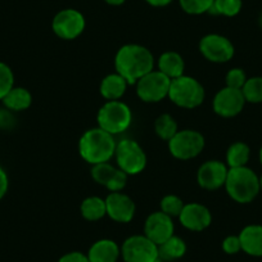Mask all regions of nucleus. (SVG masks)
I'll list each match as a JSON object with an SVG mask.
<instances>
[{
	"mask_svg": "<svg viewBox=\"0 0 262 262\" xmlns=\"http://www.w3.org/2000/svg\"><path fill=\"white\" fill-rule=\"evenodd\" d=\"M115 69L128 85L137 84L155 69V57L148 48L139 44H126L117 50Z\"/></svg>",
	"mask_w": 262,
	"mask_h": 262,
	"instance_id": "1",
	"label": "nucleus"
},
{
	"mask_svg": "<svg viewBox=\"0 0 262 262\" xmlns=\"http://www.w3.org/2000/svg\"><path fill=\"white\" fill-rule=\"evenodd\" d=\"M115 137L100 127L86 130L79 140V153L82 160L89 165L110 162L115 157Z\"/></svg>",
	"mask_w": 262,
	"mask_h": 262,
	"instance_id": "2",
	"label": "nucleus"
},
{
	"mask_svg": "<svg viewBox=\"0 0 262 262\" xmlns=\"http://www.w3.org/2000/svg\"><path fill=\"white\" fill-rule=\"evenodd\" d=\"M226 193L231 200L241 205H247L254 201L258 195L259 178L253 170L244 166V167L229 168L228 178L225 181Z\"/></svg>",
	"mask_w": 262,
	"mask_h": 262,
	"instance_id": "3",
	"label": "nucleus"
},
{
	"mask_svg": "<svg viewBox=\"0 0 262 262\" xmlns=\"http://www.w3.org/2000/svg\"><path fill=\"white\" fill-rule=\"evenodd\" d=\"M97 122L98 127L115 137L130 127L133 112L130 107L121 100H108L98 111Z\"/></svg>",
	"mask_w": 262,
	"mask_h": 262,
	"instance_id": "4",
	"label": "nucleus"
},
{
	"mask_svg": "<svg viewBox=\"0 0 262 262\" xmlns=\"http://www.w3.org/2000/svg\"><path fill=\"white\" fill-rule=\"evenodd\" d=\"M206 97L203 85L191 76H183L171 80L168 98L173 104L185 110L200 107Z\"/></svg>",
	"mask_w": 262,
	"mask_h": 262,
	"instance_id": "5",
	"label": "nucleus"
},
{
	"mask_svg": "<svg viewBox=\"0 0 262 262\" xmlns=\"http://www.w3.org/2000/svg\"><path fill=\"white\" fill-rule=\"evenodd\" d=\"M117 167L128 176L139 175L147 166V155L138 142L133 139H122L117 143L115 150Z\"/></svg>",
	"mask_w": 262,
	"mask_h": 262,
	"instance_id": "6",
	"label": "nucleus"
},
{
	"mask_svg": "<svg viewBox=\"0 0 262 262\" xmlns=\"http://www.w3.org/2000/svg\"><path fill=\"white\" fill-rule=\"evenodd\" d=\"M167 143L171 156L181 161L195 158L203 152L206 145L205 137L200 131L190 128L178 131Z\"/></svg>",
	"mask_w": 262,
	"mask_h": 262,
	"instance_id": "7",
	"label": "nucleus"
},
{
	"mask_svg": "<svg viewBox=\"0 0 262 262\" xmlns=\"http://www.w3.org/2000/svg\"><path fill=\"white\" fill-rule=\"evenodd\" d=\"M121 257L125 262H162L158 246L143 235H131L121 246Z\"/></svg>",
	"mask_w": 262,
	"mask_h": 262,
	"instance_id": "8",
	"label": "nucleus"
},
{
	"mask_svg": "<svg viewBox=\"0 0 262 262\" xmlns=\"http://www.w3.org/2000/svg\"><path fill=\"white\" fill-rule=\"evenodd\" d=\"M137 95L144 103H158L165 98H168L171 80L167 76L157 71H150L142 79L138 80Z\"/></svg>",
	"mask_w": 262,
	"mask_h": 262,
	"instance_id": "9",
	"label": "nucleus"
},
{
	"mask_svg": "<svg viewBox=\"0 0 262 262\" xmlns=\"http://www.w3.org/2000/svg\"><path fill=\"white\" fill-rule=\"evenodd\" d=\"M85 17L77 9H62L54 16L52 22L53 32L62 40H75L84 32Z\"/></svg>",
	"mask_w": 262,
	"mask_h": 262,
	"instance_id": "10",
	"label": "nucleus"
},
{
	"mask_svg": "<svg viewBox=\"0 0 262 262\" xmlns=\"http://www.w3.org/2000/svg\"><path fill=\"white\" fill-rule=\"evenodd\" d=\"M200 52L212 63H226L235 54L233 42L226 36L219 34H208L200 41Z\"/></svg>",
	"mask_w": 262,
	"mask_h": 262,
	"instance_id": "11",
	"label": "nucleus"
},
{
	"mask_svg": "<svg viewBox=\"0 0 262 262\" xmlns=\"http://www.w3.org/2000/svg\"><path fill=\"white\" fill-rule=\"evenodd\" d=\"M246 103L242 90L225 86L219 90L213 98V112L224 118L235 117L243 111Z\"/></svg>",
	"mask_w": 262,
	"mask_h": 262,
	"instance_id": "12",
	"label": "nucleus"
},
{
	"mask_svg": "<svg viewBox=\"0 0 262 262\" xmlns=\"http://www.w3.org/2000/svg\"><path fill=\"white\" fill-rule=\"evenodd\" d=\"M229 167L219 160L206 161L196 172V181L201 188L206 190H216L225 185Z\"/></svg>",
	"mask_w": 262,
	"mask_h": 262,
	"instance_id": "13",
	"label": "nucleus"
},
{
	"mask_svg": "<svg viewBox=\"0 0 262 262\" xmlns=\"http://www.w3.org/2000/svg\"><path fill=\"white\" fill-rule=\"evenodd\" d=\"M173 231H175V225L172 217L163 213L162 211L150 213L144 223V235L157 246L175 235Z\"/></svg>",
	"mask_w": 262,
	"mask_h": 262,
	"instance_id": "14",
	"label": "nucleus"
},
{
	"mask_svg": "<svg viewBox=\"0 0 262 262\" xmlns=\"http://www.w3.org/2000/svg\"><path fill=\"white\" fill-rule=\"evenodd\" d=\"M105 207L108 217L120 224L130 223L137 211L134 201L121 191H113L105 198Z\"/></svg>",
	"mask_w": 262,
	"mask_h": 262,
	"instance_id": "15",
	"label": "nucleus"
},
{
	"mask_svg": "<svg viewBox=\"0 0 262 262\" xmlns=\"http://www.w3.org/2000/svg\"><path fill=\"white\" fill-rule=\"evenodd\" d=\"M92 178L99 185L107 188L111 193L121 191L127 184V173L118 167H115L110 162L98 163L92 168Z\"/></svg>",
	"mask_w": 262,
	"mask_h": 262,
	"instance_id": "16",
	"label": "nucleus"
},
{
	"mask_svg": "<svg viewBox=\"0 0 262 262\" xmlns=\"http://www.w3.org/2000/svg\"><path fill=\"white\" fill-rule=\"evenodd\" d=\"M179 221L190 231H203L212 223V215L206 206L201 203H186L179 215Z\"/></svg>",
	"mask_w": 262,
	"mask_h": 262,
	"instance_id": "17",
	"label": "nucleus"
},
{
	"mask_svg": "<svg viewBox=\"0 0 262 262\" xmlns=\"http://www.w3.org/2000/svg\"><path fill=\"white\" fill-rule=\"evenodd\" d=\"M90 262H117L121 257V247L112 239H99L88 251Z\"/></svg>",
	"mask_w": 262,
	"mask_h": 262,
	"instance_id": "18",
	"label": "nucleus"
},
{
	"mask_svg": "<svg viewBox=\"0 0 262 262\" xmlns=\"http://www.w3.org/2000/svg\"><path fill=\"white\" fill-rule=\"evenodd\" d=\"M242 251L252 257H262V225L252 224L239 234Z\"/></svg>",
	"mask_w": 262,
	"mask_h": 262,
	"instance_id": "19",
	"label": "nucleus"
},
{
	"mask_svg": "<svg viewBox=\"0 0 262 262\" xmlns=\"http://www.w3.org/2000/svg\"><path fill=\"white\" fill-rule=\"evenodd\" d=\"M157 67L158 71L162 72L170 80H173L184 75L185 62L179 53L168 50V52L162 53L160 55V58L157 59Z\"/></svg>",
	"mask_w": 262,
	"mask_h": 262,
	"instance_id": "20",
	"label": "nucleus"
},
{
	"mask_svg": "<svg viewBox=\"0 0 262 262\" xmlns=\"http://www.w3.org/2000/svg\"><path fill=\"white\" fill-rule=\"evenodd\" d=\"M127 85L128 82L126 81L120 74H117V72L107 75V76L102 80V82H100V95H102L107 102L108 100H120L121 98L125 95Z\"/></svg>",
	"mask_w": 262,
	"mask_h": 262,
	"instance_id": "21",
	"label": "nucleus"
},
{
	"mask_svg": "<svg viewBox=\"0 0 262 262\" xmlns=\"http://www.w3.org/2000/svg\"><path fill=\"white\" fill-rule=\"evenodd\" d=\"M158 253L162 262L176 261L185 256L186 243L180 236L172 235L170 239L158 246Z\"/></svg>",
	"mask_w": 262,
	"mask_h": 262,
	"instance_id": "22",
	"label": "nucleus"
},
{
	"mask_svg": "<svg viewBox=\"0 0 262 262\" xmlns=\"http://www.w3.org/2000/svg\"><path fill=\"white\" fill-rule=\"evenodd\" d=\"M2 100L7 110L21 112V111H26L27 108H30L32 103V95L25 88L14 86Z\"/></svg>",
	"mask_w": 262,
	"mask_h": 262,
	"instance_id": "23",
	"label": "nucleus"
},
{
	"mask_svg": "<svg viewBox=\"0 0 262 262\" xmlns=\"http://www.w3.org/2000/svg\"><path fill=\"white\" fill-rule=\"evenodd\" d=\"M81 216L88 221H98L107 216V207H105V200L100 196H88L82 201L80 206Z\"/></svg>",
	"mask_w": 262,
	"mask_h": 262,
	"instance_id": "24",
	"label": "nucleus"
},
{
	"mask_svg": "<svg viewBox=\"0 0 262 262\" xmlns=\"http://www.w3.org/2000/svg\"><path fill=\"white\" fill-rule=\"evenodd\" d=\"M251 157V148L243 142L233 143L226 150V166L229 168L244 167Z\"/></svg>",
	"mask_w": 262,
	"mask_h": 262,
	"instance_id": "25",
	"label": "nucleus"
},
{
	"mask_svg": "<svg viewBox=\"0 0 262 262\" xmlns=\"http://www.w3.org/2000/svg\"><path fill=\"white\" fill-rule=\"evenodd\" d=\"M155 131L158 138L168 142V140H170L179 131L178 122H176L175 118L171 115L163 113V115L158 116L157 120H156Z\"/></svg>",
	"mask_w": 262,
	"mask_h": 262,
	"instance_id": "26",
	"label": "nucleus"
},
{
	"mask_svg": "<svg viewBox=\"0 0 262 262\" xmlns=\"http://www.w3.org/2000/svg\"><path fill=\"white\" fill-rule=\"evenodd\" d=\"M242 93H243L246 102L252 103V104L262 103V77L254 76L247 79L246 84L242 88Z\"/></svg>",
	"mask_w": 262,
	"mask_h": 262,
	"instance_id": "27",
	"label": "nucleus"
},
{
	"mask_svg": "<svg viewBox=\"0 0 262 262\" xmlns=\"http://www.w3.org/2000/svg\"><path fill=\"white\" fill-rule=\"evenodd\" d=\"M242 11V0H215L210 13L235 17Z\"/></svg>",
	"mask_w": 262,
	"mask_h": 262,
	"instance_id": "28",
	"label": "nucleus"
},
{
	"mask_svg": "<svg viewBox=\"0 0 262 262\" xmlns=\"http://www.w3.org/2000/svg\"><path fill=\"white\" fill-rule=\"evenodd\" d=\"M215 0H179L181 9L185 13L200 16L203 13H210Z\"/></svg>",
	"mask_w": 262,
	"mask_h": 262,
	"instance_id": "29",
	"label": "nucleus"
},
{
	"mask_svg": "<svg viewBox=\"0 0 262 262\" xmlns=\"http://www.w3.org/2000/svg\"><path fill=\"white\" fill-rule=\"evenodd\" d=\"M184 205L185 203L183 202L180 196L175 195V194H167L161 200L160 207L161 211L166 215H168L170 217H179V215L183 211Z\"/></svg>",
	"mask_w": 262,
	"mask_h": 262,
	"instance_id": "30",
	"label": "nucleus"
},
{
	"mask_svg": "<svg viewBox=\"0 0 262 262\" xmlns=\"http://www.w3.org/2000/svg\"><path fill=\"white\" fill-rule=\"evenodd\" d=\"M14 88V74L7 63L0 62V100Z\"/></svg>",
	"mask_w": 262,
	"mask_h": 262,
	"instance_id": "31",
	"label": "nucleus"
},
{
	"mask_svg": "<svg viewBox=\"0 0 262 262\" xmlns=\"http://www.w3.org/2000/svg\"><path fill=\"white\" fill-rule=\"evenodd\" d=\"M246 81H247L246 72H244V70L238 69V67H236V69H231L225 76L226 86L233 88V89L242 90V88L244 86Z\"/></svg>",
	"mask_w": 262,
	"mask_h": 262,
	"instance_id": "32",
	"label": "nucleus"
},
{
	"mask_svg": "<svg viewBox=\"0 0 262 262\" xmlns=\"http://www.w3.org/2000/svg\"><path fill=\"white\" fill-rule=\"evenodd\" d=\"M223 251L226 254H236L242 251V244L239 235H229L223 241Z\"/></svg>",
	"mask_w": 262,
	"mask_h": 262,
	"instance_id": "33",
	"label": "nucleus"
},
{
	"mask_svg": "<svg viewBox=\"0 0 262 262\" xmlns=\"http://www.w3.org/2000/svg\"><path fill=\"white\" fill-rule=\"evenodd\" d=\"M58 262H90L89 258H88V254L82 253V252L79 251H72L69 252V253L63 254Z\"/></svg>",
	"mask_w": 262,
	"mask_h": 262,
	"instance_id": "34",
	"label": "nucleus"
},
{
	"mask_svg": "<svg viewBox=\"0 0 262 262\" xmlns=\"http://www.w3.org/2000/svg\"><path fill=\"white\" fill-rule=\"evenodd\" d=\"M8 188H9L8 175H7L6 170L0 166V201L3 200L4 196H6L7 191H8Z\"/></svg>",
	"mask_w": 262,
	"mask_h": 262,
	"instance_id": "35",
	"label": "nucleus"
},
{
	"mask_svg": "<svg viewBox=\"0 0 262 262\" xmlns=\"http://www.w3.org/2000/svg\"><path fill=\"white\" fill-rule=\"evenodd\" d=\"M145 2H147L149 6L156 7V8H163V7L172 3V0H145Z\"/></svg>",
	"mask_w": 262,
	"mask_h": 262,
	"instance_id": "36",
	"label": "nucleus"
},
{
	"mask_svg": "<svg viewBox=\"0 0 262 262\" xmlns=\"http://www.w3.org/2000/svg\"><path fill=\"white\" fill-rule=\"evenodd\" d=\"M104 2L107 4H110V6L117 7V6H122V4L125 3L126 0H104Z\"/></svg>",
	"mask_w": 262,
	"mask_h": 262,
	"instance_id": "37",
	"label": "nucleus"
},
{
	"mask_svg": "<svg viewBox=\"0 0 262 262\" xmlns=\"http://www.w3.org/2000/svg\"><path fill=\"white\" fill-rule=\"evenodd\" d=\"M259 162H261V165H262V147H261V149H259Z\"/></svg>",
	"mask_w": 262,
	"mask_h": 262,
	"instance_id": "38",
	"label": "nucleus"
},
{
	"mask_svg": "<svg viewBox=\"0 0 262 262\" xmlns=\"http://www.w3.org/2000/svg\"><path fill=\"white\" fill-rule=\"evenodd\" d=\"M259 188H261V190H262V175H261V178H259Z\"/></svg>",
	"mask_w": 262,
	"mask_h": 262,
	"instance_id": "39",
	"label": "nucleus"
},
{
	"mask_svg": "<svg viewBox=\"0 0 262 262\" xmlns=\"http://www.w3.org/2000/svg\"><path fill=\"white\" fill-rule=\"evenodd\" d=\"M259 26H261V29H262V13H261V16H259Z\"/></svg>",
	"mask_w": 262,
	"mask_h": 262,
	"instance_id": "40",
	"label": "nucleus"
}]
</instances>
